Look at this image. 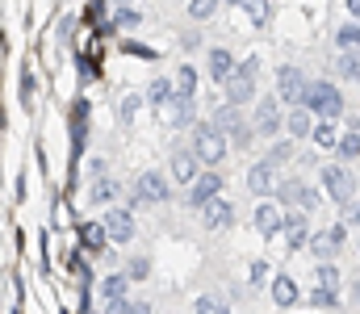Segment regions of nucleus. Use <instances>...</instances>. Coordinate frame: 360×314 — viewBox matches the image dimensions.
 Here are the masks:
<instances>
[{
  "instance_id": "obj_35",
  "label": "nucleus",
  "mask_w": 360,
  "mask_h": 314,
  "mask_svg": "<svg viewBox=\"0 0 360 314\" xmlns=\"http://www.w3.org/2000/svg\"><path fill=\"white\" fill-rule=\"evenodd\" d=\"M335 46L340 51H360V21H348L335 30Z\"/></svg>"
},
{
  "instance_id": "obj_30",
  "label": "nucleus",
  "mask_w": 360,
  "mask_h": 314,
  "mask_svg": "<svg viewBox=\"0 0 360 314\" xmlns=\"http://www.w3.org/2000/svg\"><path fill=\"white\" fill-rule=\"evenodd\" d=\"M143 105H147V93H126L122 105H117V126H134V117H139Z\"/></svg>"
},
{
  "instance_id": "obj_47",
  "label": "nucleus",
  "mask_w": 360,
  "mask_h": 314,
  "mask_svg": "<svg viewBox=\"0 0 360 314\" xmlns=\"http://www.w3.org/2000/svg\"><path fill=\"white\" fill-rule=\"evenodd\" d=\"M352 306H356V310H360V277H356V281H352Z\"/></svg>"
},
{
  "instance_id": "obj_16",
  "label": "nucleus",
  "mask_w": 360,
  "mask_h": 314,
  "mask_svg": "<svg viewBox=\"0 0 360 314\" xmlns=\"http://www.w3.org/2000/svg\"><path fill=\"white\" fill-rule=\"evenodd\" d=\"M314 126H319V117H314L306 105H293V109H285V138H293V143H306V138H314Z\"/></svg>"
},
{
  "instance_id": "obj_8",
  "label": "nucleus",
  "mask_w": 360,
  "mask_h": 314,
  "mask_svg": "<svg viewBox=\"0 0 360 314\" xmlns=\"http://www.w3.org/2000/svg\"><path fill=\"white\" fill-rule=\"evenodd\" d=\"M306 89H310V76H306L297 63H281V67H276V97H281V105H285V109L302 105Z\"/></svg>"
},
{
  "instance_id": "obj_28",
  "label": "nucleus",
  "mask_w": 360,
  "mask_h": 314,
  "mask_svg": "<svg viewBox=\"0 0 360 314\" xmlns=\"http://www.w3.org/2000/svg\"><path fill=\"white\" fill-rule=\"evenodd\" d=\"M356 159H360V134L348 126L344 138H340V147H335V164H348V168H352Z\"/></svg>"
},
{
  "instance_id": "obj_45",
  "label": "nucleus",
  "mask_w": 360,
  "mask_h": 314,
  "mask_svg": "<svg viewBox=\"0 0 360 314\" xmlns=\"http://www.w3.org/2000/svg\"><path fill=\"white\" fill-rule=\"evenodd\" d=\"M130 306H134V302H109L101 314H130Z\"/></svg>"
},
{
  "instance_id": "obj_38",
  "label": "nucleus",
  "mask_w": 360,
  "mask_h": 314,
  "mask_svg": "<svg viewBox=\"0 0 360 314\" xmlns=\"http://www.w3.org/2000/svg\"><path fill=\"white\" fill-rule=\"evenodd\" d=\"M72 143H76V147H84V143H89V109H84V105H76V122H72Z\"/></svg>"
},
{
  "instance_id": "obj_51",
  "label": "nucleus",
  "mask_w": 360,
  "mask_h": 314,
  "mask_svg": "<svg viewBox=\"0 0 360 314\" xmlns=\"http://www.w3.org/2000/svg\"><path fill=\"white\" fill-rule=\"evenodd\" d=\"M356 256H360V239H356Z\"/></svg>"
},
{
  "instance_id": "obj_1",
  "label": "nucleus",
  "mask_w": 360,
  "mask_h": 314,
  "mask_svg": "<svg viewBox=\"0 0 360 314\" xmlns=\"http://www.w3.org/2000/svg\"><path fill=\"white\" fill-rule=\"evenodd\" d=\"M172 202V181L164 172H139L130 185V209H151V206H168Z\"/></svg>"
},
{
  "instance_id": "obj_31",
  "label": "nucleus",
  "mask_w": 360,
  "mask_h": 314,
  "mask_svg": "<svg viewBox=\"0 0 360 314\" xmlns=\"http://www.w3.org/2000/svg\"><path fill=\"white\" fill-rule=\"evenodd\" d=\"M193 314H235V310H231V302H226L222 294H197Z\"/></svg>"
},
{
  "instance_id": "obj_17",
  "label": "nucleus",
  "mask_w": 360,
  "mask_h": 314,
  "mask_svg": "<svg viewBox=\"0 0 360 314\" xmlns=\"http://www.w3.org/2000/svg\"><path fill=\"white\" fill-rule=\"evenodd\" d=\"M310 239H314L310 214H302V209L285 214V243H289V251H302V247H310Z\"/></svg>"
},
{
  "instance_id": "obj_46",
  "label": "nucleus",
  "mask_w": 360,
  "mask_h": 314,
  "mask_svg": "<svg viewBox=\"0 0 360 314\" xmlns=\"http://www.w3.org/2000/svg\"><path fill=\"white\" fill-rule=\"evenodd\" d=\"M344 4H348V17H352V21H360V0H344Z\"/></svg>"
},
{
  "instance_id": "obj_44",
  "label": "nucleus",
  "mask_w": 360,
  "mask_h": 314,
  "mask_svg": "<svg viewBox=\"0 0 360 314\" xmlns=\"http://www.w3.org/2000/svg\"><path fill=\"white\" fill-rule=\"evenodd\" d=\"M248 281H252V285H264V281H272V277H269V264H264V260H252Z\"/></svg>"
},
{
  "instance_id": "obj_13",
  "label": "nucleus",
  "mask_w": 360,
  "mask_h": 314,
  "mask_svg": "<svg viewBox=\"0 0 360 314\" xmlns=\"http://www.w3.org/2000/svg\"><path fill=\"white\" fill-rule=\"evenodd\" d=\"M348 243V226L344 222H335V226H323V230H314V239H310V251H314V264H335V251Z\"/></svg>"
},
{
  "instance_id": "obj_6",
  "label": "nucleus",
  "mask_w": 360,
  "mask_h": 314,
  "mask_svg": "<svg viewBox=\"0 0 360 314\" xmlns=\"http://www.w3.org/2000/svg\"><path fill=\"white\" fill-rule=\"evenodd\" d=\"M272 202H276V206L285 209V214H293V209H302V214H310V209L319 206V193H314V189H310V185H306L302 176H285Z\"/></svg>"
},
{
  "instance_id": "obj_10",
  "label": "nucleus",
  "mask_w": 360,
  "mask_h": 314,
  "mask_svg": "<svg viewBox=\"0 0 360 314\" xmlns=\"http://www.w3.org/2000/svg\"><path fill=\"white\" fill-rule=\"evenodd\" d=\"M201 172H205V164H201V155L193 151V147H176L172 155H168V176L184 185V189H193L197 181H201Z\"/></svg>"
},
{
  "instance_id": "obj_29",
  "label": "nucleus",
  "mask_w": 360,
  "mask_h": 314,
  "mask_svg": "<svg viewBox=\"0 0 360 314\" xmlns=\"http://www.w3.org/2000/svg\"><path fill=\"white\" fill-rule=\"evenodd\" d=\"M197 101H172V130H197Z\"/></svg>"
},
{
  "instance_id": "obj_49",
  "label": "nucleus",
  "mask_w": 360,
  "mask_h": 314,
  "mask_svg": "<svg viewBox=\"0 0 360 314\" xmlns=\"http://www.w3.org/2000/svg\"><path fill=\"white\" fill-rule=\"evenodd\" d=\"M222 4H239V8H243V0H222Z\"/></svg>"
},
{
  "instance_id": "obj_2",
  "label": "nucleus",
  "mask_w": 360,
  "mask_h": 314,
  "mask_svg": "<svg viewBox=\"0 0 360 314\" xmlns=\"http://www.w3.org/2000/svg\"><path fill=\"white\" fill-rule=\"evenodd\" d=\"M302 105L319 117V122H335L340 113H344V93H340V84H331V80H310V89H306V97Z\"/></svg>"
},
{
  "instance_id": "obj_12",
  "label": "nucleus",
  "mask_w": 360,
  "mask_h": 314,
  "mask_svg": "<svg viewBox=\"0 0 360 314\" xmlns=\"http://www.w3.org/2000/svg\"><path fill=\"white\" fill-rule=\"evenodd\" d=\"M218 197H222V172H218V168H205L201 181H197L193 189H184V206L197 209V214H201L205 206H214Z\"/></svg>"
},
{
  "instance_id": "obj_23",
  "label": "nucleus",
  "mask_w": 360,
  "mask_h": 314,
  "mask_svg": "<svg viewBox=\"0 0 360 314\" xmlns=\"http://www.w3.org/2000/svg\"><path fill=\"white\" fill-rule=\"evenodd\" d=\"M306 302H310L314 310H340V306H344V298H340V289H335V285H310Z\"/></svg>"
},
{
  "instance_id": "obj_20",
  "label": "nucleus",
  "mask_w": 360,
  "mask_h": 314,
  "mask_svg": "<svg viewBox=\"0 0 360 314\" xmlns=\"http://www.w3.org/2000/svg\"><path fill=\"white\" fill-rule=\"evenodd\" d=\"M96 294H101V306H109V302H130V277H126V273H109V277H101Z\"/></svg>"
},
{
  "instance_id": "obj_50",
  "label": "nucleus",
  "mask_w": 360,
  "mask_h": 314,
  "mask_svg": "<svg viewBox=\"0 0 360 314\" xmlns=\"http://www.w3.org/2000/svg\"><path fill=\"white\" fill-rule=\"evenodd\" d=\"M352 130H356V134H360V117H356V122H352Z\"/></svg>"
},
{
  "instance_id": "obj_32",
  "label": "nucleus",
  "mask_w": 360,
  "mask_h": 314,
  "mask_svg": "<svg viewBox=\"0 0 360 314\" xmlns=\"http://www.w3.org/2000/svg\"><path fill=\"white\" fill-rule=\"evenodd\" d=\"M243 13H248L252 30H264L272 21V0H243Z\"/></svg>"
},
{
  "instance_id": "obj_22",
  "label": "nucleus",
  "mask_w": 360,
  "mask_h": 314,
  "mask_svg": "<svg viewBox=\"0 0 360 314\" xmlns=\"http://www.w3.org/2000/svg\"><path fill=\"white\" fill-rule=\"evenodd\" d=\"M201 226H205V230H231V226H235V206H231L226 197H218L214 206L201 209Z\"/></svg>"
},
{
  "instance_id": "obj_41",
  "label": "nucleus",
  "mask_w": 360,
  "mask_h": 314,
  "mask_svg": "<svg viewBox=\"0 0 360 314\" xmlns=\"http://www.w3.org/2000/svg\"><path fill=\"white\" fill-rule=\"evenodd\" d=\"M252 138H260V134H256V126L248 122V126H243V130L231 138V147H235V151H248V147H252Z\"/></svg>"
},
{
  "instance_id": "obj_15",
  "label": "nucleus",
  "mask_w": 360,
  "mask_h": 314,
  "mask_svg": "<svg viewBox=\"0 0 360 314\" xmlns=\"http://www.w3.org/2000/svg\"><path fill=\"white\" fill-rule=\"evenodd\" d=\"M252 226H256L260 239H276V235H285V209L276 206V202H260V206L252 209Z\"/></svg>"
},
{
  "instance_id": "obj_40",
  "label": "nucleus",
  "mask_w": 360,
  "mask_h": 314,
  "mask_svg": "<svg viewBox=\"0 0 360 314\" xmlns=\"http://www.w3.org/2000/svg\"><path fill=\"white\" fill-rule=\"evenodd\" d=\"M314 285H335L340 289V268L335 264H314Z\"/></svg>"
},
{
  "instance_id": "obj_27",
  "label": "nucleus",
  "mask_w": 360,
  "mask_h": 314,
  "mask_svg": "<svg viewBox=\"0 0 360 314\" xmlns=\"http://www.w3.org/2000/svg\"><path fill=\"white\" fill-rule=\"evenodd\" d=\"M340 138H344V130H340L335 122H319V126H314V138H310V143H314L319 151H335V147H340Z\"/></svg>"
},
{
  "instance_id": "obj_25",
  "label": "nucleus",
  "mask_w": 360,
  "mask_h": 314,
  "mask_svg": "<svg viewBox=\"0 0 360 314\" xmlns=\"http://www.w3.org/2000/svg\"><path fill=\"white\" fill-rule=\"evenodd\" d=\"M264 159L281 172L285 164H293V159H297V143H293V138H272V147H269V155H264Z\"/></svg>"
},
{
  "instance_id": "obj_4",
  "label": "nucleus",
  "mask_w": 360,
  "mask_h": 314,
  "mask_svg": "<svg viewBox=\"0 0 360 314\" xmlns=\"http://www.w3.org/2000/svg\"><path fill=\"white\" fill-rule=\"evenodd\" d=\"M256 80H260V59L252 55V59H239V72L231 76V84L222 89V101L226 105H239V109H248V105H256Z\"/></svg>"
},
{
  "instance_id": "obj_33",
  "label": "nucleus",
  "mask_w": 360,
  "mask_h": 314,
  "mask_svg": "<svg viewBox=\"0 0 360 314\" xmlns=\"http://www.w3.org/2000/svg\"><path fill=\"white\" fill-rule=\"evenodd\" d=\"M335 72H340V80H352V84H360V51H340Z\"/></svg>"
},
{
  "instance_id": "obj_14",
  "label": "nucleus",
  "mask_w": 360,
  "mask_h": 314,
  "mask_svg": "<svg viewBox=\"0 0 360 314\" xmlns=\"http://www.w3.org/2000/svg\"><path fill=\"white\" fill-rule=\"evenodd\" d=\"M239 72V59H235V51L231 46H205V76L214 80V84H231V76Z\"/></svg>"
},
{
  "instance_id": "obj_37",
  "label": "nucleus",
  "mask_w": 360,
  "mask_h": 314,
  "mask_svg": "<svg viewBox=\"0 0 360 314\" xmlns=\"http://www.w3.org/2000/svg\"><path fill=\"white\" fill-rule=\"evenodd\" d=\"M34 101H38V80L30 67H21V109H34Z\"/></svg>"
},
{
  "instance_id": "obj_19",
  "label": "nucleus",
  "mask_w": 360,
  "mask_h": 314,
  "mask_svg": "<svg viewBox=\"0 0 360 314\" xmlns=\"http://www.w3.org/2000/svg\"><path fill=\"white\" fill-rule=\"evenodd\" d=\"M122 193H126V189H122V181H117V176H105V181H92L84 197H89V206L113 209V206H117V197H122Z\"/></svg>"
},
{
  "instance_id": "obj_24",
  "label": "nucleus",
  "mask_w": 360,
  "mask_h": 314,
  "mask_svg": "<svg viewBox=\"0 0 360 314\" xmlns=\"http://www.w3.org/2000/svg\"><path fill=\"white\" fill-rule=\"evenodd\" d=\"M197 67L193 63H180L176 67V101H197Z\"/></svg>"
},
{
  "instance_id": "obj_52",
  "label": "nucleus",
  "mask_w": 360,
  "mask_h": 314,
  "mask_svg": "<svg viewBox=\"0 0 360 314\" xmlns=\"http://www.w3.org/2000/svg\"><path fill=\"white\" fill-rule=\"evenodd\" d=\"M184 4H188V0H184Z\"/></svg>"
},
{
  "instance_id": "obj_11",
  "label": "nucleus",
  "mask_w": 360,
  "mask_h": 314,
  "mask_svg": "<svg viewBox=\"0 0 360 314\" xmlns=\"http://www.w3.org/2000/svg\"><path fill=\"white\" fill-rule=\"evenodd\" d=\"M281 181H285V176H281V172L272 168L269 159H256V164L248 168V176H243V185H248V193H256L260 202H272V197H276V189H281Z\"/></svg>"
},
{
  "instance_id": "obj_39",
  "label": "nucleus",
  "mask_w": 360,
  "mask_h": 314,
  "mask_svg": "<svg viewBox=\"0 0 360 314\" xmlns=\"http://www.w3.org/2000/svg\"><path fill=\"white\" fill-rule=\"evenodd\" d=\"M84 243H89L92 251L109 243V235H105V222H84Z\"/></svg>"
},
{
  "instance_id": "obj_21",
  "label": "nucleus",
  "mask_w": 360,
  "mask_h": 314,
  "mask_svg": "<svg viewBox=\"0 0 360 314\" xmlns=\"http://www.w3.org/2000/svg\"><path fill=\"white\" fill-rule=\"evenodd\" d=\"M210 122H214V126H218V130H222V134H226V138H235V134H239V130H243V126H248V117H243V109H239V105H214V117H210Z\"/></svg>"
},
{
  "instance_id": "obj_42",
  "label": "nucleus",
  "mask_w": 360,
  "mask_h": 314,
  "mask_svg": "<svg viewBox=\"0 0 360 314\" xmlns=\"http://www.w3.org/2000/svg\"><path fill=\"white\" fill-rule=\"evenodd\" d=\"M143 17H139V8H117L113 13V25H122V30H130V25H139Z\"/></svg>"
},
{
  "instance_id": "obj_48",
  "label": "nucleus",
  "mask_w": 360,
  "mask_h": 314,
  "mask_svg": "<svg viewBox=\"0 0 360 314\" xmlns=\"http://www.w3.org/2000/svg\"><path fill=\"white\" fill-rule=\"evenodd\" d=\"M130 314H151V306H147V302H134V306H130Z\"/></svg>"
},
{
  "instance_id": "obj_7",
  "label": "nucleus",
  "mask_w": 360,
  "mask_h": 314,
  "mask_svg": "<svg viewBox=\"0 0 360 314\" xmlns=\"http://www.w3.org/2000/svg\"><path fill=\"white\" fill-rule=\"evenodd\" d=\"M252 126H256L260 138H281V130H285V105H281V97H260L252 105Z\"/></svg>"
},
{
  "instance_id": "obj_5",
  "label": "nucleus",
  "mask_w": 360,
  "mask_h": 314,
  "mask_svg": "<svg viewBox=\"0 0 360 314\" xmlns=\"http://www.w3.org/2000/svg\"><path fill=\"white\" fill-rule=\"evenodd\" d=\"M319 185H323V193H327L335 206H348V202L360 197V189H356V181H352V168H348V164H323V168H319Z\"/></svg>"
},
{
  "instance_id": "obj_9",
  "label": "nucleus",
  "mask_w": 360,
  "mask_h": 314,
  "mask_svg": "<svg viewBox=\"0 0 360 314\" xmlns=\"http://www.w3.org/2000/svg\"><path fill=\"white\" fill-rule=\"evenodd\" d=\"M101 222H105V235H109V243L113 247H126V243H134V235H139V222H134V209L130 206H113L101 214Z\"/></svg>"
},
{
  "instance_id": "obj_26",
  "label": "nucleus",
  "mask_w": 360,
  "mask_h": 314,
  "mask_svg": "<svg viewBox=\"0 0 360 314\" xmlns=\"http://www.w3.org/2000/svg\"><path fill=\"white\" fill-rule=\"evenodd\" d=\"M176 101V80H168V76H155L151 80V89H147V105H172Z\"/></svg>"
},
{
  "instance_id": "obj_36",
  "label": "nucleus",
  "mask_w": 360,
  "mask_h": 314,
  "mask_svg": "<svg viewBox=\"0 0 360 314\" xmlns=\"http://www.w3.org/2000/svg\"><path fill=\"white\" fill-rule=\"evenodd\" d=\"M218 4H222V0H188V4H184V13H188L193 21H210V17L218 13Z\"/></svg>"
},
{
  "instance_id": "obj_34",
  "label": "nucleus",
  "mask_w": 360,
  "mask_h": 314,
  "mask_svg": "<svg viewBox=\"0 0 360 314\" xmlns=\"http://www.w3.org/2000/svg\"><path fill=\"white\" fill-rule=\"evenodd\" d=\"M122 273L130 277V285H143V281H151V256H130Z\"/></svg>"
},
{
  "instance_id": "obj_18",
  "label": "nucleus",
  "mask_w": 360,
  "mask_h": 314,
  "mask_svg": "<svg viewBox=\"0 0 360 314\" xmlns=\"http://www.w3.org/2000/svg\"><path fill=\"white\" fill-rule=\"evenodd\" d=\"M269 298L276 310H289V306H297L302 302V289H297V281L289 277V273H276L269 281Z\"/></svg>"
},
{
  "instance_id": "obj_3",
  "label": "nucleus",
  "mask_w": 360,
  "mask_h": 314,
  "mask_svg": "<svg viewBox=\"0 0 360 314\" xmlns=\"http://www.w3.org/2000/svg\"><path fill=\"white\" fill-rule=\"evenodd\" d=\"M188 147L201 155L205 168H218V172H222V159L231 155V138H226L214 122H201V126L193 130V143H188Z\"/></svg>"
},
{
  "instance_id": "obj_43",
  "label": "nucleus",
  "mask_w": 360,
  "mask_h": 314,
  "mask_svg": "<svg viewBox=\"0 0 360 314\" xmlns=\"http://www.w3.org/2000/svg\"><path fill=\"white\" fill-rule=\"evenodd\" d=\"M340 214H344V218H340L344 226H356V230H360V197H356V202H348V206H340Z\"/></svg>"
}]
</instances>
